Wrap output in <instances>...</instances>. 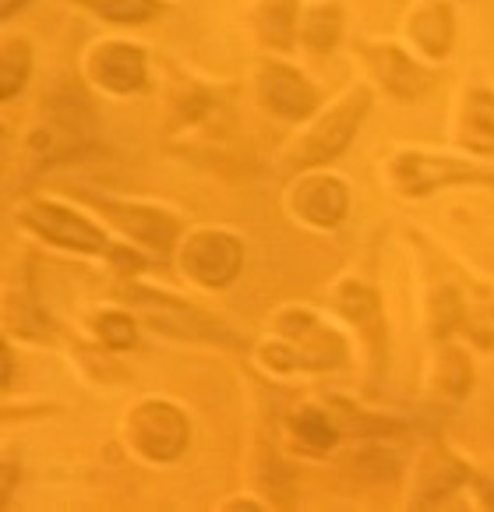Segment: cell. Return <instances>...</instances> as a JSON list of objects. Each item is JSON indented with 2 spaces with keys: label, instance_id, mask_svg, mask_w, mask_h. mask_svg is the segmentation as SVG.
I'll use <instances>...</instances> for the list:
<instances>
[{
  "label": "cell",
  "instance_id": "obj_4",
  "mask_svg": "<svg viewBox=\"0 0 494 512\" xmlns=\"http://www.w3.org/2000/svg\"><path fill=\"white\" fill-rule=\"evenodd\" d=\"M385 170H389V184L403 198H427L452 184H494V174L484 166L420 149L392 152Z\"/></svg>",
  "mask_w": 494,
  "mask_h": 512
},
{
  "label": "cell",
  "instance_id": "obj_23",
  "mask_svg": "<svg viewBox=\"0 0 494 512\" xmlns=\"http://www.w3.org/2000/svg\"><path fill=\"white\" fill-rule=\"evenodd\" d=\"M473 382V368H470V357L463 350L449 347L442 350L438 357V368H435V385L445 392V396H466Z\"/></svg>",
  "mask_w": 494,
  "mask_h": 512
},
{
  "label": "cell",
  "instance_id": "obj_13",
  "mask_svg": "<svg viewBox=\"0 0 494 512\" xmlns=\"http://www.w3.org/2000/svg\"><path fill=\"white\" fill-rule=\"evenodd\" d=\"M96 209H103V216H110L113 223L124 230V234H131L135 241H142L145 248L159 251V255H166V251H173V244H177V230L180 223L170 216V212L163 209H152V205H131V202H110V198H89Z\"/></svg>",
  "mask_w": 494,
  "mask_h": 512
},
{
  "label": "cell",
  "instance_id": "obj_26",
  "mask_svg": "<svg viewBox=\"0 0 494 512\" xmlns=\"http://www.w3.org/2000/svg\"><path fill=\"white\" fill-rule=\"evenodd\" d=\"M25 4H29V0H4V18L15 15V11H18V8H25Z\"/></svg>",
  "mask_w": 494,
  "mask_h": 512
},
{
  "label": "cell",
  "instance_id": "obj_14",
  "mask_svg": "<svg viewBox=\"0 0 494 512\" xmlns=\"http://www.w3.org/2000/svg\"><path fill=\"white\" fill-rule=\"evenodd\" d=\"M466 484V467L452 456L445 445H431L424 452V460L417 467V481H413L410 505L413 509H427V505H438L459 491Z\"/></svg>",
  "mask_w": 494,
  "mask_h": 512
},
{
  "label": "cell",
  "instance_id": "obj_9",
  "mask_svg": "<svg viewBox=\"0 0 494 512\" xmlns=\"http://www.w3.org/2000/svg\"><path fill=\"white\" fill-rule=\"evenodd\" d=\"M258 85V103L279 117V121H307L311 113H318V92L300 71L286 68V64L265 61L255 75Z\"/></svg>",
  "mask_w": 494,
  "mask_h": 512
},
{
  "label": "cell",
  "instance_id": "obj_5",
  "mask_svg": "<svg viewBox=\"0 0 494 512\" xmlns=\"http://www.w3.org/2000/svg\"><path fill=\"white\" fill-rule=\"evenodd\" d=\"M191 424L177 407L163 400H145L128 414V442L138 456L152 463H170L188 449Z\"/></svg>",
  "mask_w": 494,
  "mask_h": 512
},
{
  "label": "cell",
  "instance_id": "obj_19",
  "mask_svg": "<svg viewBox=\"0 0 494 512\" xmlns=\"http://www.w3.org/2000/svg\"><path fill=\"white\" fill-rule=\"evenodd\" d=\"M343 36V8L336 0H325V4H315V8L304 15V25H300V39L311 53H329L332 46Z\"/></svg>",
  "mask_w": 494,
  "mask_h": 512
},
{
  "label": "cell",
  "instance_id": "obj_11",
  "mask_svg": "<svg viewBox=\"0 0 494 512\" xmlns=\"http://www.w3.org/2000/svg\"><path fill=\"white\" fill-rule=\"evenodd\" d=\"M360 57H364L367 71L378 78V85L399 99H417L435 85V75H431L424 64L413 61L410 53L399 50V46L360 43Z\"/></svg>",
  "mask_w": 494,
  "mask_h": 512
},
{
  "label": "cell",
  "instance_id": "obj_21",
  "mask_svg": "<svg viewBox=\"0 0 494 512\" xmlns=\"http://www.w3.org/2000/svg\"><path fill=\"white\" fill-rule=\"evenodd\" d=\"M75 4L117 25H138L156 15V0H75Z\"/></svg>",
  "mask_w": 494,
  "mask_h": 512
},
{
  "label": "cell",
  "instance_id": "obj_12",
  "mask_svg": "<svg viewBox=\"0 0 494 512\" xmlns=\"http://www.w3.org/2000/svg\"><path fill=\"white\" fill-rule=\"evenodd\" d=\"M290 209L297 219L318 230H336L350 212V188L339 177L311 174L290 188Z\"/></svg>",
  "mask_w": 494,
  "mask_h": 512
},
{
  "label": "cell",
  "instance_id": "obj_16",
  "mask_svg": "<svg viewBox=\"0 0 494 512\" xmlns=\"http://www.w3.org/2000/svg\"><path fill=\"white\" fill-rule=\"evenodd\" d=\"M336 308L343 318H350L360 332H364L367 347L375 350L378 361H382V336H385V325H382V304H378V294L367 283L360 279H343L336 290Z\"/></svg>",
  "mask_w": 494,
  "mask_h": 512
},
{
  "label": "cell",
  "instance_id": "obj_1",
  "mask_svg": "<svg viewBox=\"0 0 494 512\" xmlns=\"http://www.w3.org/2000/svg\"><path fill=\"white\" fill-rule=\"evenodd\" d=\"M367 110H371V89L357 85V89L343 92L329 110L318 113L315 121L293 138L283 163L290 166V170H315V166H325L353 142L360 121L367 117Z\"/></svg>",
  "mask_w": 494,
  "mask_h": 512
},
{
  "label": "cell",
  "instance_id": "obj_25",
  "mask_svg": "<svg viewBox=\"0 0 494 512\" xmlns=\"http://www.w3.org/2000/svg\"><path fill=\"white\" fill-rule=\"evenodd\" d=\"M96 332L106 347H113V350H131L135 347V339H138L135 318L124 315V311H106V315H99Z\"/></svg>",
  "mask_w": 494,
  "mask_h": 512
},
{
  "label": "cell",
  "instance_id": "obj_20",
  "mask_svg": "<svg viewBox=\"0 0 494 512\" xmlns=\"http://www.w3.org/2000/svg\"><path fill=\"white\" fill-rule=\"evenodd\" d=\"M32 71V46L25 39H8L0 57V96L15 99Z\"/></svg>",
  "mask_w": 494,
  "mask_h": 512
},
{
  "label": "cell",
  "instance_id": "obj_3",
  "mask_svg": "<svg viewBox=\"0 0 494 512\" xmlns=\"http://www.w3.org/2000/svg\"><path fill=\"white\" fill-rule=\"evenodd\" d=\"M276 336H279V343L265 350V357H269L279 371H290V368L329 371V368H339L346 357L343 339L325 329V325L304 308H286L283 315L276 318Z\"/></svg>",
  "mask_w": 494,
  "mask_h": 512
},
{
  "label": "cell",
  "instance_id": "obj_15",
  "mask_svg": "<svg viewBox=\"0 0 494 512\" xmlns=\"http://www.w3.org/2000/svg\"><path fill=\"white\" fill-rule=\"evenodd\" d=\"M456 138L463 149L477 156H494V89L487 85H470L459 103Z\"/></svg>",
  "mask_w": 494,
  "mask_h": 512
},
{
  "label": "cell",
  "instance_id": "obj_17",
  "mask_svg": "<svg viewBox=\"0 0 494 512\" xmlns=\"http://www.w3.org/2000/svg\"><path fill=\"white\" fill-rule=\"evenodd\" d=\"M406 32H410L413 46H417L424 57L431 61H442L449 53L452 39H456V18H452V8L445 0H427L406 18Z\"/></svg>",
  "mask_w": 494,
  "mask_h": 512
},
{
  "label": "cell",
  "instance_id": "obj_8",
  "mask_svg": "<svg viewBox=\"0 0 494 512\" xmlns=\"http://www.w3.org/2000/svg\"><path fill=\"white\" fill-rule=\"evenodd\" d=\"M18 219L22 226H29L32 234H39L43 241L57 244V248L68 251H82V255H96V251H106V237L96 223H89L85 216H78L75 209L57 202H25L18 209Z\"/></svg>",
  "mask_w": 494,
  "mask_h": 512
},
{
  "label": "cell",
  "instance_id": "obj_22",
  "mask_svg": "<svg viewBox=\"0 0 494 512\" xmlns=\"http://www.w3.org/2000/svg\"><path fill=\"white\" fill-rule=\"evenodd\" d=\"M293 435H297V442L304 445V449L325 452V449L336 445L339 431H336V424L322 414V410H300V414L293 417Z\"/></svg>",
  "mask_w": 494,
  "mask_h": 512
},
{
  "label": "cell",
  "instance_id": "obj_18",
  "mask_svg": "<svg viewBox=\"0 0 494 512\" xmlns=\"http://www.w3.org/2000/svg\"><path fill=\"white\" fill-rule=\"evenodd\" d=\"M255 36L272 50H290L293 46V22H297V0H262L251 15Z\"/></svg>",
  "mask_w": 494,
  "mask_h": 512
},
{
  "label": "cell",
  "instance_id": "obj_24",
  "mask_svg": "<svg viewBox=\"0 0 494 512\" xmlns=\"http://www.w3.org/2000/svg\"><path fill=\"white\" fill-rule=\"evenodd\" d=\"M350 470L364 477V481H392L399 474V463H396V452H389L385 445H378V449L367 445V449H360L350 460Z\"/></svg>",
  "mask_w": 494,
  "mask_h": 512
},
{
  "label": "cell",
  "instance_id": "obj_6",
  "mask_svg": "<svg viewBox=\"0 0 494 512\" xmlns=\"http://www.w3.org/2000/svg\"><path fill=\"white\" fill-rule=\"evenodd\" d=\"M128 301L135 304V311H142V318L152 325L156 332H166L173 339H198V343H237L216 318L202 315L191 304L177 301L170 294H159V290H145V287H131Z\"/></svg>",
  "mask_w": 494,
  "mask_h": 512
},
{
  "label": "cell",
  "instance_id": "obj_2",
  "mask_svg": "<svg viewBox=\"0 0 494 512\" xmlns=\"http://www.w3.org/2000/svg\"><path fill=\"white\" fill-rule=\"evenodd\" d=\"M85 145H92V106L89 96L75 82H68L46 99V117L29 131L25 149L32 163L50 166L71 159Z\"/></svg>",
  "mask_w": 494,
  "mask_h": 512
},
{
  "label": "cell",
  "instance_id": "obj_7",
  "mask_svg": "<svg viewBox=\"0 0 494 512\" xmlns=\"http://www.w3.org/2000/svg\"><path fill=\"white\" fill-rule=\"evenodd\" d=\"M180 269L198 287L223 290L244 269V244L226 230H195L180 244Z\"/></svg>",
  "mask_w": 494,
  "mask_h": 512
},
{
  "label": "cell",
  "instance_id": "obj_10",
  "mask_svg": "<svg viewBox=\"0 0 494 512\" xmlns=\"http://www.w3.org/2000/svg\"><path fill=\"white\" fill-rule=\"evenodd\" d=\"M85 71H89L92 85H99L103 92H113V96L142 92L145 78H149L145 53L135 43H120V39H106V43L92 46Z\"/></svg>",
  "mask_w": 494,
  "mask_h": 512
},
{
  "label": "cell",
  "instance_id": "obj_27",
  "mask_svg": "<svg viewBox=\"0 0 494 512\" xmlns=\"http://www.w3.org/2000/svg\"><path fill=\"white\" fill-rule=\"evenodd\" d=\"M8 378H11V354H8V347H4V385H8Z\"/></svg>",
  "mask_w": 494,
  "mask_h": 512
}]
</instances>
